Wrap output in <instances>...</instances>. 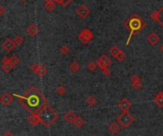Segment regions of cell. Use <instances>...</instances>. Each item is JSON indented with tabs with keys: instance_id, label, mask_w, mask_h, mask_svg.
Instances as JSON below:
<instances>
[{
	"instance_id": "obj_31",
	"label": "cell",
	"mask_w": 163,
	"mask_h": 136,
	"mask_svg": "<svg viewBox=\"0 0 163 136\" xmlns=\"http://www.w3.org/2000/svg\"><path fill=\"white\" fill-rule=\"evenodd\" d=\"M60 52H61L62 54L66 55V54H68L69 52H70V49H69V48L66 46V45H64V46H62L60 48Z\"/></svg>"
},
{
	"instance_id": "obj_36",
	"label": "cell",
	"mask_w": 163,
	"mask_h": 136,
	"mask_svg": "<svg viewBox=\"0 0 163 136\" xmlns=\"http://www.w3.org/2000/svg\"><path fill=\"white\" fill-rule=\"evenodd\" d=\"M3 136H13V135L10 130H7V131H5V133L3 134Z\"/></svg>"
},
{
	"instance_id": "obj_2",
	"label": "cell",
	"mask_w": 163,
	"mask_h": 136,
	"mask_svg": "<svg viewBox=\"0 0 163 136\" xmlns=\"http://www.w3.org/2000/svg\"><path fill=\"white\" fill-rule=\"evenodd\" d=\"M124 26H125V28L127 30H130L129 36H128V39L126 42V45L128 46L131 41L132 37L136 35V33L140 32L141 30L144 29V27H146V23L142 20V18L139 15L134 13V14H132L130 17L126 20L125 23H124Z\"/></svg>"
},
{
	"instance_id": "obj_13",
	"label": "cell",
	"mask_w": 163,
	"mask_h": 136,
	"mask_svg": "<svg viewBox=\"0 0 163 136\" xmlns=\"http://www.w3.org/2000/svg\"><path fill=\"white\" fill-rule=\"evenodd\" d=\"M147 41L151 46H155L159 41V36L155 32H151L147 36Z\"/></svg>"
},
{
	"instance_id": "obj_29",
	"label": "cell",
	"mask_w": 163,
	"mask_h": 136,
	"mask_svg": "<svg viewBox=\"0 0 163 136\" xmlns=\"http://www.w3.org/2000/svg\"><path fill=\"white\" fill-rule=\"evenodd\" d=\"M96 67H98V64H95V62H93V61H91V62L88 63L87 69H88L90 71H95V70H96Z\"/></svg>"
},
{
	"instance_id": "obj_38",
	"label": "cell",
	"mask_w": 163,
	"mask_h": 136,
	"mask_svg": "<svg viewBox=\"0 0 163 136\" xmlns=\"http://www.w3.org/2000/svg\"><path fill=\"white\" fill-rule=\"evenodd\" d=\"M160 50H161V52H163V44H162V45L160 46Z\"/></svg>"
},
{
	"instance_id": "obj_27",
	"label": "cell",
	"mask_w": 163,
	"mask_h": 136,
	"mask_svg": "<svg viewBox=\"0 0 163 136\" xmlns=\"http://www.w3.org/2000/svg\"><path fill=\"white\" fill-rule=\"evenodd\" d=\"M13 41H15L16 46H20V45H22V44H23L24 39H23V37L21 35H15V37L13 38Z\"/></svg>"
},
{
	"instance_id": "obj_20",
	"label": "cell",
	"mask_w": 163,
	"mask_h": 136,
	"mask_svg": "<svg viewBox=\"0 0 163 136\" xmlns=\"http://www.w3.org/2000/svg\"><path fill=\"white\" fill-rule=\"evenodd\" d=\"M44 8L47 12H54L55 9V2L50 1V0H45Z\"/></svg>"
},
{
	"instance_id": "obj_17",
	"label": "cell",
	"mask_w": 163,
	"mask_h": 136,
	"mask_svg": "<svg viewBox=\"0 0 163 136\" xmlns=\"http://www.w3.org/2000/svg\"><path fill=\"white\" fill-rule=\"evenodd\" d=\"M76 117V115L75 114L74 111H68V113H66L64 114V120L67 122V123H70V124H74V121Z\"/></svg>"
},
{
	"instance_id": "obj_12",
	"label": "cell",
	"mask_w": 163,
	"mask_h": 136,
	"mask_svg": "<svg viewBox=\"0 0 163 136\" xmlns=\"http://www.w3.org/2000/svg\"><path fill=\"white\" fill-rule=\"evenodd\" d=\"M118 107L122 111H128L130 110V108L132 107V103L127 99V98H123V99L118 103Z\"/></svg>"
},
{
	"instance_id": "obj_23",
	"label": "cell",
	"mask_w": 163,
	"mask_h": 136,
	"mask_svg": "<svg viewBox=\"0 0 163 136\" xmlns=\"http://www.w3.org/2000/svg\"><path fill=\"white\" fill-rule=\"evenodd\" d=\"M120 52H121V50H120L116 46H113V47L110 49L109 53L111 54V56L114 57V58H116L117 55H118V53H119Z\"/></svg>"
},
{
	"instance_id": "obj_33",
	"label": "cell",
	"mask_w": 163,
	"mask_h": 136,
	"mask_svg": "<svg viewBox=\"0 0 163 136\" xmlns=\"http://www.w3.org/2000/svg\"><path fill=\"white\" fill-rule=\"evenodd\" d=\"M72 2V0H63L62 3H61V5L64 6V7H67V6L70 5Z\"/></svg>"
},
{
	"instance_id": "obj_28",
	"label": "cell",
	"mask_w": 163,
	"mask_h": 136,
	"mask_svg": "<svg viewBox=\"0 0 163 136\" xmlns=\"http://www.w3.org/2000/svg\"><path fill=\"white\" fill-rule=\"evenodd\" d=\"M56 93L58 95H64L66 93V89L63 85H58L56 88Z\"/></svg>"
},
{
	"instance_id": "obj_16",
	"label": "cell",
	"mask_w": 163,
	"mask_h": 136,
	"mask_svg": "<svg viewBox=\"0 0 163 136\" xmlns=\"http://www.w3.org/2000/svg\"><path fill=\"white\" fill-rule=\"evenodd\" d=\"M27 33L28 35L32 36V37H34L37 33H38V28L36 24H31V25L28 27L27 29Z\"/></svg>"
},
{
	"instance_id": "obj_5",
	"label": "cell",
	"mask_w": 163,
	"mask_h": 136,
	"mask_svg": "<svg viewBox=\"0 0 163 136\" xmlns=\"http://www.w3.org/2000/svg\"><path fill=\"white\" fill-rule=\"evenodd\" d=\"M77 38L82 44H88L93 40V35L90 29H84V30H82L80 33L78 35Z\"/></svg>"
},
{
	"instance_id": "obj_18",
	"label": "cell",
	"mask_w": 163,
	"mask_h": 136,
	"mask_svg": "<svg viewBox=\"0 0 163 136\" xmlns=\"http://www.w3.org/2000/svg\"><path fill=\"white\" fill-rule=\"evenodd\" d=\"M80 68H81L80 64H79L77 61H72V62L69 64V70L74 73H76L77 71H79Z\"/></svg>"
},
{
	"instance_id": "obj_6",
	"label": "cell",
	"mask_w": 163,
	"mask_h": 136,
	"mask_svg": "<svg viewBox=\"0 0 163 136\" xmlns=\"http://www.w3.org/2000/svg\"><path fill=\"white\" fill-rule=\"evenodd\" d=\"M98 67H99V69L101 70H104L106 69H109V67L112 64V61L109 58L108 55L106 54H102V55L99 56V58L98 59Z\"/></svg>"
},
{
	"instance_id": "obj_19",
	"label": "cell",
	"mask_w": 163,
	"mask_h": 136,
	"mask_svg": "<svg viewBox=\"0 0 163 136\" xmlns=\"http://www.w3.org/2000/svg\"><path fill=\"white\" fill-rule=\"evenodd\" d=\"M109 131L111 132L112 134H116L118 133L119 130H120V127H119V124L117 123V122H113L112 124L109 126Z\"/></svg>"
},
{
	"instance_id": "obj_30",
	"label": "cell",
	"mask_w": 163,
	"mask_h": 136,
	"mask_svg": "<svg viewBox=\"0 0 163 136\" xmlns=\"http://www.w3.org/2000/svg\"><path fill=\"white\" fill-rule=\"evenodd\" d=\"M116 59L118 60L119 62H124V61L126 60V53L121 50V52L118 53V55H117Z\"/></svg>"
},
{
	"instance_id": "obj_1",
	"label": "cell",
	"mask_w": 163,
	"mask_h": 136,
	"mask_svg": "<svg viewBox=\"0 0 163 136\" xmlns=\"http://www.w3.org/2000/svg\"><path fill=\"white\" fill-rule=\"evenodd\" d=\"M13 96L18 98L19 104L32 114H37L47 105V98L36 88H31L24 95L13 93Z\"/></svg>"
},
{
	"instance_id": "obj_9",
	"label": "cell",
	"mask_w": 163,
	"mask_h": 136,
	"mask_svg": "<svg viewBox=\"0 0 163 136\" xmlns=\"http://www.w3.org/2000/svg\"><path fill=\"white\" fill-rule=\"evenodd\" d=\"M15 43L13 40L12 39H9V38H7L5 39L4 41H3L2 43V48L4 49L7 52H10L11 50H13V49H15Z\"/></svg>"
},
{
	"instance_id": "obj_37",
	"label": "cell",
	"mask_w": 163,
	"mask_h": 136,
	"mask_svg": "<svg viewBox=\"0 0 163 136\" xmlns=\"http://www.w3.org/2000/svg\"><path fill=\"white\" fill-rule=\"evenodd\" d=\"M50 1L56 2V3H58V4H60V5H61V3H62V1H63V0H50Z\"/></svg>"
},
{
	"instance_id": "obj_26",
	"label": "cell",
	"mask_w": 163,
	"mask_h": 136,
	"mask_svg": "<svg viewBox=\"0 0 163 136\" xmlns=\"http://www.w3.org/2000/svg\"><path fill=\"white\" fill-rule=\"evenodd\" d=\"M13 66L11 64V62L8 63V64H6V65H2V70L6 73H9L10 71L13 70Z\"/></svg>"
},
{
	"instance_id": "obj_4",
	"label": "cell",
	"mask_w": 163,
	"mask_h": 136,
	"mask_svg": "<svg viewBox=\"0 0 163 136\" xmlns=\"http://www.w3.org/2000/svg\"><path fill=\"white\" fill-rule=\"evenodd\" d=\"M134 117L132 114H130L129 111H122L118 116L116 117V122L118 123L122 128H129L130 126L134 123Z\"/></svg>"
},
{
	"instance_id": "obj_34",
	"label": "cell",
	"mask_w": 163,
	"mask_h": 136,
	"mask_svg": "<svg viewBox=\"0 0 163 136\" xmlns=\"http://www.w3.org/2000/svg\"><path fill=\"white\" fill-rule=\"evenodd\" d=\"M102 72H103L104 74H105L106 76H110V74H111V71H110L109 69H106V70H102Z\"/></svg>"
},
{
	"instance_id": "obj_11",
	"label": "cell",
	"mask_w": 163,
	"mask_h": 136,
	"mask_svg": "<svg viewBox=\"0 0 163 136\" xmlns=\"http://www.w3.org/2000/svg\"><path fill=\"white\" fill-rule=\"evenodd\" d=\"M130 80H131V83H132V86H133L134 88V90H139L141 89V87H142V84H141V80H140V78L138 75H132L131 78H130Z\"/></svg>"
},
{
	"instance_id": "obj_39",
	"label": "cell",
	"mask_w": 163,
	"mask_h": 136,
	"mask_svg": "<svg viewBox=\"0 0 163 136\" xmlns=\"http://www.w3.org/2000/svg\"><path fill=\"white\" fill-rule=\"evenodd\" d=\"M27 0H21V2H26Z\"/></svg>"
},
{
	"instance_id": "obj_8",
	"label": "cell",
	"mask_w": 163,
	"mask_h": 136,
	"mask_svg": "<svg viewBox=\"0 0 163 136\" xmlns=\"http://www.w3.org/2000/svg\"><path fill=\"white\" fill-rule=\"evenodd\" d=\"M150 17H151V19L158 22L163 28V6L158 10V11H155L154 12H152Z\"/></svg>"
},
{
	"instance_id": "obj_7",
	"label": "cell",
	"mask_w": 163,
	"mask_h": 136,
	"mask_svg": "<svg viewBox=\"0 0 163 136\" xmlns=\"http://www.w3.org/2000/svg\"><path fill=\"white\" fill-rule=\"evenodd\" d=\"M31 70H32L36 75L43 77L45 74L47 73V68L45 67L44 65H41V64H37L34 63L31 66Z\"/></svg>"
},
{
	"instance_id": "obj_25",
	"label": "cell",
	"mask_w": 163,
	"mask_h": 136,
	"mask_svg": "<svg viewBox=\"0 0 163 136\" xmlns=\"http://www.w3.org/2000/svg\"><path fill=\"white\" fill-rule=\"evenodd\" d=\"M10 62H11V64L13 66V67H15L17 66L19 64L20 62V60L18 58V56H16V55H13L12 57H10Z\"/></svg>"
},
{
	"instance_id": "obj_22",
	"label": "cell",
	"mask_w": 163,
	"mask_h": 136,
	"mask_svg": "<svg viewBox=\"0 0 163 136\" xmlns=\"http://www.w3.org/2000/svg\"><path fill=\"white\" fill-rule=\"evenodd\" d=\"M85 124V121L81 116H76L75 121H74V125L76 128H82Z\"/></svg>"
},
{
	"instance_id": "obj_10",
	"label": "cell",
	"mask_w": 163,
	"mask_h": 136,
	"mask_svg": "<svg viewBox=\"0 0 163 136\" xmlns=\"http://www.w3.org/2000/svg\"><path fill=\"white\" fill-rule=\"evenodd\" d=\"M90 12H90V10L85 5L80 6L77 10H76V13H77L79 17L82 18V19L87 18L89 16V14H90Z\"/></svg>"
},
{
	"instance_id": "obj_15",
	"label": "cell",
	"mask_w": 163,
	"mask_h": 136,
	"mask_svg": "<svg viewBox=\"0 0 163 136\" xmlns=\"http://www.w3.org/2000/svg\"><path fill=\"white\" fill-rule=\"evenodd\" d=\"M154 102L158 108H163V91H158V93L155 95Z\"/></svg>"
},
{
	"instance_id": "obj_32",
	"label": "cell",
	"mask_w": 163,
	"mask_h": 136,
	"mask_svg": "<svg viewBox=\"0 0 163 136\" xmlns=\"http://www.w3.org/2000/svg\"><path fill=\"white\" fill-rule=\"evenodd\" d=\"M2 65H6V64H8V63H10V58L8 56H4L2 58Z\"/></svg>"
},
{
	"instance_id": "obj_35",
	"label": "cell",
	"mask_w": 163,
	"mask_h": 136,
	"mask_svg": "<svg viewBox=\"0 0 163 136\" xmlns=\"http://www.w3.org/2000/svg\"><path fill=\"white\" fill-rule=\"evenodd\" d=\"M4 12H5L4 7H3V6H0V15H3V14H4Z\"/></svg>"
},
{
	"instance_id": "obj_21",
	"label": "cell",
	"mask_w": 163,
	"mask_h": 136,
	"mask_svg": "<svg viewBox=\"0 0 163 136\" xmlns=\"http://www.w3.org/2000/svg\"><path fill=\"white\" fill-rule=\"evenodd\" d=\"M28 122H29L31 125L36 126L38 123H40V120L37 114H32L30 117H28Z\"/></svg>"
},
{
	"instance_id": "obj_3",
	"label": "cell",
	"mask_w": 163,
	"mask_h": 136,
	"mask_svg": "<svg viewBox=\"0 0 163 136\" xmlns=\"http://www.w3.org/2000/svg\"><path fill=\"white\" fill-rule=\"evenodd\" d=\"M37 115L39 117L40 123L43 124L47 128H49L52 124L54 123L58 118V114L56 111L53 108L47 106V105L37 113Z\"/></svg>"
},
{
	"instance_id": "obj_24",
	"label": "cell",
	"mask_w": 163,
	"mask_h": 136,
	"mask_svg": "<svg viewBox=\"0 0 163 136\" xmlns=\"http://www.w3.org/2000/svg\"><path fill=\"white\" fill-rule=\"evenodd\" d=\"M86 102H87V104L89 105L90 107H95L96 103H98V100H96L95 97L93 96H89L87 98V100H86Z\"/></svg>"
},
{
	"instance_id": "obj_14",
	"label": "cell",
	"mask_w": 163,
	"mask_h": 136,
	"mask_svg": "<svg viewBox=\"0 0 163 136\" xmlns=\"http://www.w3.org/2000/svg\"><path fill=\"white\" fill-rule=\"evenodd\" d=\"M13 98L12 95H10L7 93H3L1 98H0V101H1V103L4 105V106H9V105L13 102Z\"/></svg>"
}]
</instances>
